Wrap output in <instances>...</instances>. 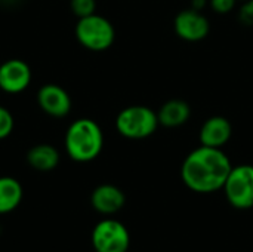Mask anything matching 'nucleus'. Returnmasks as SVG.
<instances>
[{"mask_svg":"<svg viewBox=\"0 0 253 252\" xmlns=\"http://www.w3.org/2000/svg\"><path fill=\"white\" fill-rule=\"evenodd\" d=\"M233 137V125L224 116H212L209 117L200 128L199 141L200 146L222 149L228 144Z\"/></svg>","mask_w":253,"mask_h":252,"instance_id":"obj_10","label":"nucleus"},{"mask_svg":"<svg viewBox=\"0 0 253 252\" xmlns=\"http://www.w3.org/2000/svg\"><path fill=\"white\" fill-rule=\"evenodd\" d=\"M191 116V107L184 100H169L157 111L159 123L165 128H179L188 122Z\"/></svg>","mask_w":253,"mask_h":252,"instance_id":"obj_12","label":"nucleus"},{"mask_svg":"<svg viewBox=\"0 0 253 252\" xmlns=\"http://www.w3.org/2000/svg\"><path fill=\"white\" fill-rule=\"evenodd\" d=\"M239 1H248V0H239Z\"/></svg>","mask_w":253,"mask_h":252,"instance_id":"obj_20","label":"nucleus"},{"mask_svg":"<svg viewBox=\"0 0 253 252\" xmlns=\"http://www.w3.org/2000/svg\"><path fill=\"white\" fill-rule=\"evenodd\" d=\"M231 169V160L222 149L200 146L184 159L181 178L191 192L208 195L222 190Z\"/></svg>","mask_w":253,"mask_h":252,"instance_id":"obj_1","label":"nucleus"},{"mask_svg":"<svg viewBox=\"0 0 253 252\" xmlns=\"http://www.w3.org/2000/svg\"><path fill=\"white\" fill-rule=\"evenodd\" d=\"M33 79L30 65L18 58L7 59L0 64V89L6 94L24 92Z\"/></svg>","mask_w":253,"mask_h":252,"instance_id":"obj_8","label":"nucleus"},{"mask_svg":"<svg viewBox=\"0 0 253 252\" xmlns=\"http://www.w3.org/2000/svg\"><path fill=\"white\" fill-rule=\"evenodd\" d=\"M173 30L176 36L185 42H202L211 31V22L202 10L193 7L181 10L173 19Z\"/></svg>","mask_w":253,"mask_h":252,"instance_id":"obj_7","label":"nucleus"},{"mask_svg":"<svg viewBox=\"0 0 253 252\" xmlns=\"http://www.w3.org/2000/svg\"><path fill=\"white\" fill-rule=\"evenodd\" d=\"M240 21L245 25H253V0L243 1L240 9Z\"/></svg>","mask_w":253,"mask_h":252,"instance_id":"obj_18","label":"nucleus"},{"mask_svg":"<svg viewBox=\"0 0 253 252\" xmlns=\"http://www.w3.org/2000/svg\"><path fill=\"white\" fill-rule=\"evenodd\" d=\"M61 160L59 151L50 144H37L31 147L27 153L28 165L40 172L53 171Z\"/></svg>","mask_w":253,"mask_h":252,"instance_id":"obj_13","label":"nucleus"},{"mask_svg":"<svg viewBox=\"0 0 253 252\" xmlns=\"http://www.w3.org/2000/svg\"><path fill=\"white\" fill-rule=\"evenodd\" d=\"M126 203L125 193L113 184H101L90 195L92 208L102 215L117 214Z\"/></svg>","mask_w":253,"mask_h":252,"instance_id":"obj_11","label":"nucleus"},{"mask_svg":"<svg viewBox=\"0 0 253 252\" xmlns=\"http://www.w3.org/2000/svg\"><path fill=\"white\" fill-rule=\"evenodd\" d=\"M90 241L95 252H127L130 235L123 223L105 218L93 227Z\"/></svg>","mask_w":253,"mask_h":252,"instance_id":"obj_6","label":"nucleus"},{"mask_svg":"<svg viewBox=\"0 0 253 252\" xmlns=\"http://www.w3.org/2000/svg\"><path fill=\"white\" fill-rule=\"evenodd\" d=\"M74 34L77 42L84 49L92 52H104L110 49L116 40L114 25L96 12L89 16L79 18Z\"/></svg>","mask_w":253,"mask_h":252,"instance_id":"obj_3","label":"nucleus"},{"mask_svg":"<svg viewBox=\"0 0 253 252\" xmlns=\"http://www.w3.org/2000/svg\"><path fill=\"white\" fill-rule=\"evenodd\" d=\"M70 9L77 18H84L96 12V0H70Z\"/></svg>","mask_w":253,"mask_h":252,"instance_id":"obj_15","label":"nucleus"},{"mask_svg":"<svg viewBox=\"0 0 253 252\" xmlns=\"http://www.w3.org/2000/svg\"><path fill=\"white\" fill-rule=\"evenodd\" d=\"M222 190L233 208H253V165L243 163L233 166Z\"/></svg>","mask_w":253,"mask_h":252,"instance_id":"obj_5","label":"nucleus"},{"mask_svg":"<svg viewBox=\"0 0 253 252\" xmlns=\"http://www.w3.org/2000/svg\"><path fill=\"white\" fill-rule=\"evenodd\" d=\"M37 104L50 117H65L71 111V97L59 85H43L37 92Z\"/></svg>","mask_w":253,"mask_h":252,"instance_id":"obj_9","label":"nucleus"},{"mask_svg":"<svg viewBox=\"0 0 253 252\" xmlns=\"http://www.w3.org/2000/svg\"><path fill=\"white\" fill-rule=\"evenodd\" d=\"M13 128H15L13 114L6 107L0 105V140L7 138L13 132Z\"/></svg>","mask_w":253,"mask_h":252,"instance_id":"obj_16","label":"nucleus"},{"mask_svg":"<svg viewBox=\"0 0 253 252\" xmlns=\"http://www.w3.org/2000/svg\"><path fill=\"white\" fill-rule=\"evenodd\" d=\"M24 198L21 183L13 177H0V215L15 211Z\"/></svg>","mask_w":253,"mask_h":252,"instance_id":"obj_14","label":"nucleus"},{"mask_svg":"<svg viewBox=\"0 0 253 252\" xmlns=\"http://www.w3.org/2000/svg\"><path fill=\"white\" fill-rule=\"evenodd\" d=\"M157 111L147 105H129L116 117L117 132L127 140H145L159 128Z\"/></svg>","mask_w":253,"mask_h":252,"instance_id":"obj_4","label":"nucleus"},{"mask_svg":"<svg viewBox=\"0 0 253 252\" xmlns=\"http://www.w3.org/2000/svg\"><path fill=\"white\" fill-rule=\"evenodd\" d=\"M239 0H209V6L212 7L213 12L225 15L228 12H231L236 7V3Z\"/></svg>","mask_w":253,"mask_h":252,"instance_id":"obj_17","label":"nucleus"},{"mask_svg":"<svg viewBox=\"0 0 253 252\" xmlns=\"http://www.w3.org/2000/svg\"><path fill=\"white\" fill-rule=\"evenodd\" d=\"M209 4V0H191V7L196 10H203Z\"/></svg>","mask_w":253,"mask_h":252,"instance_id":"obj_19","label":"nucleus"},{"mask_svg":"<svg viewBox=\"0 0 253 252\" xmlns=\"http://www.w3.org/2000/svg\"><path fill=\"white\" fill-rule=\"evenodd\" d=\"M64 147L65 153L74 162H92L101 154L104 149V132L101 126L92 119H76L67 128Z\"/></svg>","mask_w":253,"mask_h":252,"instance_id":"obj_2","label":"nucleus"}]
</instances>
